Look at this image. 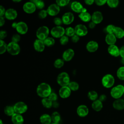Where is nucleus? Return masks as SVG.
<instances>
[{"label": "nucleus", "mask_w": 124, "mask_h": 124, "mask_svg": "<svg viewBox=\"0 0 124 124\" xmlns=\"http://www.w3.org/2000/svg\"><path fill=\"white\" fill-rule=\"evenodd\" d=\"M103 103L99 99H97L92 104V108L95 111H100L103 108Z\"/></svg>", "instance_id": "bb28decb"}, {"label": "nucleus", "mask_w": 124, "mask_h": 124, "mask_svg": "<svg viewBox=\"0 0 124 124\" xmlns=\"http://www.w3.org/2000/svg\"><path fill=\"white\" fill-rule=\"evenodd\" d=\"M116 26L112 24L108 25L105 28V31L107 34H114Z\"/></svg>", "instance_id": "79ce46f5"}, {"label": "nucleus", "mask_w": 124, "mask_h": 124, "mask_svg": "<svg viewBox=\"0 0 124 124\" xmlns=\"http://www.w3.org/2000/svg\"><path fill=\"white\" fill-rule=\"evenodd\" d=\"M116 75L119 79L124 80V66L120 67L117 69Z\"/></svg>", "instance_id": "473e14b6"}, {"label": "nucleus", "mask_w": 124, "mask_h": 124, "mask_svg": "<svg viewBox=\"0 0 124 124\" xmlns=\"http://www.w3.org/2000/svg\"><path fill=\"white\" fill-rule=\"evenodd\" d=\"M0 124H3V123H2V120H0Z\"/></svg>", "instance_id": "69168bd1"}, {"label": "nucleus", "mask_w": 124, "mask_h": 124, "mask_svg": "<svg viewBox=\"0 0 124 124\" xmlns=\"http://www.w3.org/2000/svg\"><path fill=\"white\" fill-rule=\"evenodd\" d=\"M48 14L47 12V11L44 9L41 10L38 13V16L41 19H44L47 16Z\"/></svg>", "instance_id": "a18cd8bd"}, {"label": "nucleus", "mask_w": 124, "mask_h": 124, "mask_svg": "<svg viewBox=\"0 0 124 124\" xmlns=\"http://www.w3.org/2000/svg\"><path fill=\"white\" fill-rule=\"evenodd\" d=\"M52 103L53 102L48 98H42L41 100V103L42 105L46 108H49L52 107Z\"/></svg>", "instance_id": "7c9ffc66"}, {"label": "nucleus", "mask_w": 124, "mask_h": 124, "mask_svg": "<svg viewBox=\"0 0 124 124\" xmlns=\"http://www.w3.org/2000/svg\"><path fill=\"white\" fill-rule=\"evenodd\" d=\"M65 34L68 37H72L75 34V29L72 27H68L65 29Z\"/></svg>", "instance_id": "e433bc0d"}, {"label": "nucleus", "mask_w": 124, "mask_h": 124, "mask_svg": "<svg viewBox=\"0 0 124 124\" xmlns=\"http://www.w3.org/2000/svg\"><path fill=\"white\" fill-rule=\"evenodd\" d=\"M110 95L111 97L115 99H118L121 98V97L123 96L124 93L122 92L117 87V86L113 87L110 90Z\"/></svg>", "instance_id": "6ab92c4d"}, {"label": "nucleus", "mask_w": 124, "mask_h": 124, "mask_svg": "<svg viewBox=\"0 0 124 124\" xmlns=\"http://www.w3.org/2000/svg\"><path fill=\"white\" fill-rule=\"evenodd\" d=\"M69 2V0H57L56 1V4L59 7H64L67 5Z\"/></svg>", "instance_id": "37998d69"}, {"label": "nucleus", "mask_w": 124, "mask_h": 124, "mask_svg": "<svg viewBox=\"0 0 124 124\" xmlns=\"http://www.w3.org/2000/svg\"><path fill=\"white\" fill-rule=\"evenodd\" d=\"M75 34L80 36H84L88 33V29L83 24H78L74 28Z\"/></svg>", "instance_id": "6e6552de"}, {"label": "nucleus", "mask_w": 124, "mask_h": 124, "mask_svg": "<svg viewBox=\"0 0 124 124\" xmlns=\"http://www.w3.org/2000/svg\"><path fill=\"white\" fill-rule=\"evenodd\" d=\"M7 45L3 40L0 39V54H2L7 51Z\"/></svg>", "instance_id": "a19ab883"}, {"label": "nucleus", "mask_w": 124, "mask_h": 124, "mask_svg": "<svg viewBox=\"0 0 124 124\" xmlns=\"http://www.w3.org/2000/svg\"><path fill=\"white\" fill-rule=\"evenodd\" d=\"M5 23V19L3 16H0V26L2 27Z\"/></svg>", "instance_id": "13d9d810"}, {"label": "nucleus", "mask_w": 124, "mask_h": 124, "mask_svg": "<svg viewBox=\"0 0 124 124\" xmlns=\"http://www.w3.org/2000/svg\"><path fill=\"white\" fill-rule=\"evenodd\" d=\"M96 25V24H95L94 22H93V21H91V22H90L89 23L88 26H89V28L92 29H93V28H95Z\"/></svg>", "instance_id": "bf43d9fd"}, {"label": "nucleus", "mask_w": 124, "mask_h": 124, "mask_svg": "<svg viewBox=\"0 0 124 124\" xmlns=\"http://www.w3.org/2000/svg\"><path fill=\"white\" fill-rule=\"evenodd\" d=\"M79 40V36L77 34H75L72 37H71V40L73 43H77Z\"/></svg>", "instance_id": "603ef678"}, {"label": "nucleus", "mask_w": 124, "mask_h": 124, "mask_svg": "<svg viewBox=\"0 0 124 124\" xmlns=\"http://www.w3.org/2000/svg\"><path fill=\"white\" fill-rule=\"evenodd\" d=\"M103 19V16L102 13L99 11L94 12L92 15V21L94 22L95 24H98L100 23L102 21Z\"/></svg>", "instance_id": "ddd939ff"}, {"label": "nucleus", "mask_w": 124, "mask_h": 124, "mask_svg": "<svg viewBox=\"0 0 124 124\" xmlns=\"http://www.w3.org/2000/svg\"><path fill=\"white\" fill-rule=\"evenodd\" d=\"M88 97L91 100L94 101L97 99L98 98V93L95 91H89L88 93Z\"/></svg>", "instance_id": "72a5a7b5"}, {"label": "nucleus", "mask_w": 124, "mask_h": 124, "mask_svg": "<svg viewBox=\"0 0 124 124\" xmlns=\"http://www.w3.org/2000/svg\"><path fill=\"white\" fill-rule=\"evenodd\" d=\"M52 93L50 86L45 82H43L39 84L36 89L37 95L42 98L48 97Z\"/></svg>", "instance_id": "f257e3e1"}, {"label": "nucleus", "mask_w": 124, "mask_h": 124, "mask_svg": "<svg viewBox=\"0 0 124 124\" xmlns=\"http://www.w3.org/2000/svg\"><path fill=\"white\" fill-rule=\"evenodd\" d=\"M17 24V22H13V23H12V27L13 28H14V29H16Z\"/></svg>", "instance_id": "680f3d73"}, {"label": "nucleus", "mask_w": 124, "mask_h": 124, "mask_svg": "<svg viewBox=\"0 0 124 124\" xmlns=\"http://www.w3.org/2000/svg\"><path fill=\"white\" fill-rule=\"evenodd\" d=\"M62 19L64 24L70 25L74 20V16L71 12H66L62 15Z\"/></svg>", "instance_id": "9d476101"}, {"label": "nucleus", "mask_w": 124, "mask_h": 124, "mask_svg": "<svg viewBox=\"0 0 124 124\" xmlns=\"http://www.w3.org/2000/svg\"><path fill=\"white\" fill-rule=\"evenodd\" d=\"M23 9L24 11L27 14H32L35 11L36 7L34 3L31 1H30L24 4L23 6Z\"/></svg>", "instance_id": "9b49d317"}, {"label": "nucleus", "mask_w": 124, "mask_h": 124, "mask_svg": "<svg viewBox=\"0 0 124 124\" xmlns=\"http://www.w3.org/2000/svg\"><path fill=\"white\" fill-rule=\"evenodd\" d=\"M51 35L54 38H61L65 34V29L62 26H55L50 31Z\"/></svg>", "instance_id": "423d86ee"}, {"label": "nucleus", "mask_w": 124, "mask_h": 124, "mask_svg": "<svg viewBox=\"0 0 124 124\" xmlns=\"http://www.w3.org/2000/svg\"><path fill=\"white\" fill-rule=\"evenodd\" d=\"M40 122L42 124H50L52 123L51 116L46 113L43 114L40 117Z\"/></svg>", "instance_id": "a878e982"}, {"label": "nucleus", "mask_w": 124, "mask_h": 124, "mask_svg": "<svg viewBox=\"0 0 124 124\" xmlns=\"http://www.w3.org/2000/svg\"><path fill=\"white\" fill-rule=\"evenodd\" d=\"M16 29L19 34H25L28 31V27L25 22L23 21H20L17 22Z\"/></svg>", "instance_id": "f8f14e48"}, {"label": "nucleus", "mask_w": 124, "mask_h": 124, "mask_svg": "<svg viewBox=\"0 0 124 124\" xmlns=\"http://www.w3.org/2000/svg\"><path fill=\"white\" fill-rule=\"evenodd\" d=\"M71 90L68 86L61 87L59 91V94L60 96L63 99L69 97L71 94Z\"/></svg>", "instance_id": "4468645a"}, {"label": "nucleus", "mask_w": 124, "mask_h": 124, "mask_svg": "<svg viewBox=\"0 0 124 124\" xmlns=\"http://www.w3.org/2000/svg\"><path fill=\"white\" fill-rule=\"evenodd\" d=\"M107 0H94L95 3L98 6H102L107 3Z\"/></svg>", "instance_id": "8fccbe9b"}, {"label": "nucleus", "mask_w": 124, "mask_h": 124, "mask_svg": "<svg viewBox=\"0 0 124 124\" xmlns=\"http://www.w3.org/2000/svg\"><path fill=\"white\" fill-rule=\"evenodd\" d=\"M7 32L5 31L1 30L0 31V40H3L7 36Z\"/></svg>", "instance_id": "3c124183"}, {"label": "nucleus", "mask_w": 124, "mask_h": 124, "mask_svg": "<svg viewBox=\"0 0 124 124\" xmlns=\"http://www.w3.org/2000/svg\"><path fill=\"white\" fill-rule=\"evenodd\" d=\"M71 8L74 12L80 14L81 13L84 7L79 2L75 1L71 4Z\"/></svg>", "instance_id": "b1692460"}, {"label": "nucleus", "mask_w": 124, "mask_h": 124, "mask_svg": "<svg viewBox=\"0 0 124 124\" xmlns=\"http://www.w3.org/2000/svg\"><path fill=\"white\" fill-rule=\"evenodd\" d=\"M84 2L87 5H91L94 2V0H86L84 1Z\"/></svg>", "instance_id": "4d7b16f0"}, {"label": "nucleus", "mask_w": 124, "mask_h": 124, "mask_svg": "<svg viewBox=\"0 0 124 124\" xmlns=\"http://www.w3.org/2000/svg\"><path fill=\"white\" fill-rule=\"evenodd\" d=\"M53 22L54 24L57 26H60L62 24V18H60L59 17H55L54 19Z\"/></svg>", "instance_id": "09e8293b"}, {"label": "nucleus", "mask_w": 124, "mask_h": 124, "mask_svg": "<svg viewBox=\"0 0 124 124\" xmlns=\"http://www.w3.org/2000/svg\"><path fill=\"white\" fill-rule=\"evenodd\" d=\"M11 121L13 124H23L24 119L22 114L15 113L11 117Z\"/></svg>", "instance_id": "4be33fe9"}, {"label": "nucleus", "mask_w": 124, "mask_h": 124, "mask_svg": "<svg viewBox=\"0 0 124 124\" xmlns=\"http://www.w3.org/2000/svg\"><path fill=\"white\" fill-rule=\"evenodd\" d=\"M57 82L61 87L67 86L70 82V77L68 74L65 72L60 73L57 76Z\"/></svg>", "instance_id": "f03ea898"}, {"label": "nucleus", "mask_w": 124, "mask_h": 124, "mask_svg": "<svg viewBox=\"0 0 124 124\" xmlns=\"http://www.w3.org/2000/svg\"><path fill=\"white\" fill-rule=\"evenodd\" d=\"M108 51L112 56L117 57L120 56V48L115 45L109 46L108 48Z\"/></svg>", "instance_id": "412c9836"}, {"label": "nucleus", "mask_w": 124, "mask_h": 124, "mask_svg": "<svg viewBox=\"0 0 124 124\" xmlns=\"http://www.w3.org/2000/svg\"><path fill=\"white\" fill-rule=\"evenodd\" d=\"M107 4L110 8H115L118 6L119 1L118 0H108Z\"/></svg>", "instance_id": "4c0bfd02"}, {"label": "nucleus", "mask_w": 124, "mask_h": 124, "mask_svg": "<svg viewBox=\"0 0 124 124\" xmlns=\"http://www.w3.org/2000/svg\"><path fill=\"white\" fill-rule=\"evenodd\" d=\"M45 45L44 42V41L36 39L33 43V47L34 49L39 52H43L45 48Z\"/></svg>", "instance_id": "a211bd4d"}, {"label": "nucleus", "mask_w": 124, "mask_h": 124, "mask_svg": "<svg viewBox=\"0 0 124 124\" xmlns=\"http://www.w3.org/2000/svg\"><path fill=\"white\" fill-rule=\"evenodd\" d=\"M101 82L102 85L105 88H110L114 85L115 83V78L112 75L108 74L103 77Z\"/></svg>", "instance_id": "20e7f679"}, {"label": "nucleus", "mask_w": 124, "mask_h": 124, "mask_svg": "<svg viewBox=\"0 0 124 124\" xmlns=\"http://www.w3.org/2000/svg\"><path fill=\"white\" fill-rule=\"evenodd\" d=\"M59 107V104L57 101H54L52 103V107L54 108H57Z\"/></svg>", "instance_id": "052dcab7"}, {"label": "nucleus", "mask_w": 124, "mask_h": 124, "mask_svg": "<svg viewBox=\"0 0 124 124\" xmlns=\"http://www.w3.org/2000/svg\"><path fill=\"white\" fill-rule=\"evenodd\" d=\"M114 34L117 38L121 39L124 37V30L120 27H116Z\"/></svg>", "instance_id": "c756f323"}, {"label": "nucleus", "mask_w": 124, "mask_h": 124, "mask_svg": "<svg viewBox=\"0 0 124 124\" xmlns=\"http://www.w3.org/2000/svg\"><path fill=\"white\" fill-rule=\"evenodd\" d=\"M68 86L71 91H76L79 89V84L76 81H70Z\"/></svg>", "instance_id": "58836bf2"}, {"label": "nucleus", "mask_w": 124, "mask_h": 124, "mask_svg": "<svg viewBox=\"0 0 124 124\" xmlns=\"http://www.w3.org/2000/svg\"><path fill=\"white\" fill-rule=\"evenodd\" d=\"M64 61L63 59L58 58L56 59L54 62V66L56 68H61L64 65Z\"/></svg>", "instance_id": "ea45409f"}, {"label": "nucleus", "mask_w": 124, "mask_h": 124, "mask_svg": "<svg viewBox=\"0 0 124 124\" xmlns=\"http://www.w3.org/2000/svg\"><path fill=\"white\" fill-rule=\"evenodd\" d=\"M44 42L46 46L48 47H50L53 46L55 44V40L53 37H48L44 41Z\"/></svg>", "instance_id": "f704fd0d"}, {"label": "nucleus", "mask_w": 124, "mask_h": 124, "mask_svg": "<svg viewBox=\"0 0 124 124\" xmlns=\"http://www.w3.org/2000/svg\"><path fill=\"white\" fill-rule=\"evenodd\" d=\"M47 14L50 16H55L58 15L60 11V7L56 3L50 4L46 10Z\"/></svg>", "instance_id": "1a4fd4ad"}, {"label": "nucleus", "mask_w": 124, "mask_h": 124, "mask_svg": "<svg viewBox=\"0 0 124 124\" xmlns=\"http://www.w3.org/2000/svg\"><path fill=\"white\" fill-rule=\"evenodd\" d=\"M51 120H52V123L59 124V123L61 121V115L57 111L53 112L51 115Z\"/></svg>", "instance_id": "c85d7f7f"}, {"label": "nucleus", "mask_w": 124, "mask_h": 124, "mask_svg": "<svg viewBox=\"0 0 124 124\" xmlns=\"http://www.w3.org/2000/svg\"><path fill=\"white\" fill-rule=\"evenodd\" d=\"M31 1L35 4L36 8L38 9L43 10V8L45 7V3L43 0H32Z\"/></svg>", "instance_id": "c9c22d12"}, {"label": "nucleus", "mask_w": 124, "mask_h": 124, "mask_svg": "<svg viewBox=\"0 0 124 124\" xmlns=\"http://www.w3.org/2000/svg\"><path fill=\"white\" fill-rule=\"evenodd\" d=\"M12 42L18 43V42L20 40V36L19 34H14L11 38Z\"/></svg>", "instance_id": "49530a36"}, {"label": "nucleus", "mask_w": 124, "mask_h": 124, "mask_svg": "<svg viewBox=\"0 0 124 124\" xmlns=\"http://www.w3.org/2000/svg\"><path fill=\"white\" fill-rule=\"evenodd\" d=\"M99 45L97 42L95 41H90L87 43L86 46V49L90 52H94L98 48Z\"/></svg>", "instance_id": "aec40b11"}, {"label": "nucleus", "mask_w": 124, "mask_h": 124, "mask_svg": "<svg viewBox=\"0 0 124 124\" xmlns=\"http://www.w3.org/2000/svg\"><path fill=\"white\" fill-rule=\"evenodd\" d=\"M69 42V38L66 35H64L60 39V43L62 45H65Z\"/></svg>", "instance_id": "c03bdc74"}, {"label": "nucleus", "mask_w": 124, "mask_h": 124, "mask_svg": "<svg viewBox=\"0 0 124 124\" xmlns=\"http://www.w3.org/2000/svg\"><path fill=\"white\" fill-rule=\"evenodd\" d=\"M123 99H124V94H123Z\"/></svg>", "instance_id": "774afa93"}, {"label": "nucleus", "mask_w": 124, "mask_h": 124, "mask_svg": "<svg viewBox=\"0 0 124 124\" xmlns=\"http://www.w3.org/2000/svg\"><path fill=\"white\" fill-rule=\"evenodd\" d=\"M100 101H101L102 103L104 101H105L107 99V96L105 94H101V95H100V96L99 97V99H98Z\"/></svg>", "instance_id": "6e6d98bb"}, {"label": "nucleus", "mask_w": 124, "mask_h": 124, "mask_svg": "<svg viewBox=\"0 0 124 124\" xmlns=\"http://www.w3.org/2000/svg\"><path fill=\"white\" fill-rule=\"evenodd\" d=\"M56 124V123H52L51 124Z\"/></svg>", "instance_id": "338daca9"}, {"label": "nucleus", "mask_w": 124, "mask_h": 124, "mask_svg": "<svg viewBox=\"0 0 124 124\" xmlns=\"http://www.w3.org/2000/svg\"><path fill=\"white\" fill-rule=\"evenodd\" d=\"M13 1L15 2H20L21 0H13Z\"/></svg>", "instance_id": "0e129e2a"}, {"label": "nucleus", "mask_w": 124, "mask_h": 124, "mask_svg": "<svg viewBox=\"0 0 124 124\" xmlns=\"http://www.w3.org/2000/svg\"><path fill=\"white\" fill-rule=\"evenodd\" d=\"M121 62L122 64L124 65V58H121Z\"/></svg>", "instance_id": "e2e57ef3"}, {"label": "nucleus", "mask_w": 124, "mask_h": 124, "mask_svg": "<svg viewBox=\"0 0 124 124\" xmlns=\"http://www.w3.org/2000/svg\"><path fill=\"white\" fill-rule=\"evenodd\" d=\"M49 33V30L47 26H42L40 27L36 31V35L38 39L44 41L48 37Z\"/></svg>", "instance_id": "7ed1b4c3"}, {"label": "nucleus", "mask_w": 124, "mask_h": 124, "mask_svg": "<svg viewBox=\"0 0 124 124\" xmlns=\"http://www.w3.org/2000/svg\"><path fill=\"white\" fill-rule=\"evenodd\" d=\"M48 98L52 101V102H54V101H57V99H58V95L57 94L55 93H51V94L49 95V96H48Z\"/></svg>", "instance_id": "de8ad7c7"}, {"label": "nucleus", "mask_w": 124, "mask_h": 124, "mask_svg": "<svg viewBox=\"0 0 124 124\" xmlns=\"http://www.w3.org/2000/svg\"><path fill=\"white\" fill-rule=\"evenodd\" d=\"M117 38L114 34H107L105 37V42L109 46L115 45Z\"/></svg>", "instance_id": "393cba45"}, {"label": "nucleus", "mask_w": 124, "mask_h": 124, "mask_svg": "<svg viewBox=\"0 0 124 124\" xmlns=\"http://www.w3.org/2000/svg\"><path fill=\"white\" fill-rule=\"evenodd\" d=\"M113 108L117 110H122L124 109V100L119 98L115 99L112 104Z\"/></svg>", "instance_id": "5701e85b"}, {"label": "nucleus", "mask_w": 124, "mask_h": 124, "mask_svg": "<svg viewBox=\"0 0 124 124\" xmlns=\"http://www.w3.org/2000/svg\"><path fill=\"white\" fill-rule=\"evenodd\" d=\"M6 10L3 6L2 5L0 6V16H3V15H5Z\"/></svg>", "instance_id": "864d4df0"}, {"label": "nucleus", "mask_w": 124, "mask_h": 124, "mask_svg": "<svg viewBox=\"0 0 124 124\" xmlns=\"http://www.w3.org/2000/svg\"><path fill=\"white\" fill-rule=\"evenodd\" d=\"M77 113L80 117H86L89 113V108L86 105H79L77 109Z\"/></svg>", "instance_id": "dca6fc26"}, {"label": "nucleus", "mask_w": 124, "mask_h": 124, "mask_svg": "<svg viewBox=\"0 0 124 124\" xmlns=\"http://www.w3.org/2000/svg\"><path fill=\"white\" fill-rule=\"evenodd\" d=\"M78 17L82 21L84 22H88L91 20L92 16L88 12H85L80 13L78 15Z\"/></svg>", "instance_id": "cd10ccee"}, {"label": "nucleus", "mask_w": 124, "mask_h": 124, "mask_svg": "<svg viewBox=\"0 0 124 124\" xmlns=\"http://www.w3.org/2000/svg\"><path fill=\"white\" fill-rule=\"evenodd\" d=\"M4 16L8 20H12L16 19L17 16V11L13 8H9L6 10Z\"/></svg>", "instance_id": "f3484780"}, {"label": "nucleus", "mask_w": 124, "mask_h": 124, "mask_svg": "<svg viewBox=\"0 0 124 124\" xmlns=\"http://www.w3.org/2000/svg\"><path fill=\"white\" fill-rule=\"evenodd\" d=\"M74 50L72 48H68L63 52L62 55V59L64 60V61H70L74 57Z\"/></svg>", "instance_id": "2eb2a0df"}, {"label": "nucleus", "mask_w": 124, "mask_h": 124, "mask_svg": "<svg viewBox=\"0 0 124 124\" xmlns=\"http://www.w3.org/2000/svg\"><path fill=\"white\" fill-rule=\"evenodd\" d=\"M120 56L121 58H124V45L122 46L120 48Z\"/></svg>", "instance_id": "5fc2aeb1"}, {"label": "nucleus", "mask_w": 124, "mask_h": 124, "mask_svg": "<svg viewBox=\"0 0 124 124\" xmlns=\"http://www.w3.org/2000/svg\"><path fill=\"white\" fill-rule=\"evenodd\" d=\"M4 112L7 116L12 117L15 113L14 106H6L4 108Z\"/></svg>", "instance_id": "2f4dec72"}, {"label": "nucleus", "mask_w": 124, "mask_h": 124, "mask_svg": "<svg viewBox=\"0 0 124 124\" xmlns=\"http://www.w3.org/2000/svg\"><path fill=\"white\" fill-rule=\"evenodd\" d=\"M7 51L11 55H17L20 51V46L18 43L11 42L7 45Z\"/></svg>", "instance_id": "39448f33"}, {"label": "nucleus", "mask_w": 124, "mask_h": 124, "mask_svg": "<svg viewBox=\"0 0 124 124\" xmlns=\"http://www.w3.org/2000/svg\"><path fill=\"white\" fill-rule=\"evenodd\" d=\"M14 108L15 113L22 114L27 111L28 106L25 103L22 101H19L14 105Z\"/></svg>", "instance_id": "0eeeda50"}]
</instances>
